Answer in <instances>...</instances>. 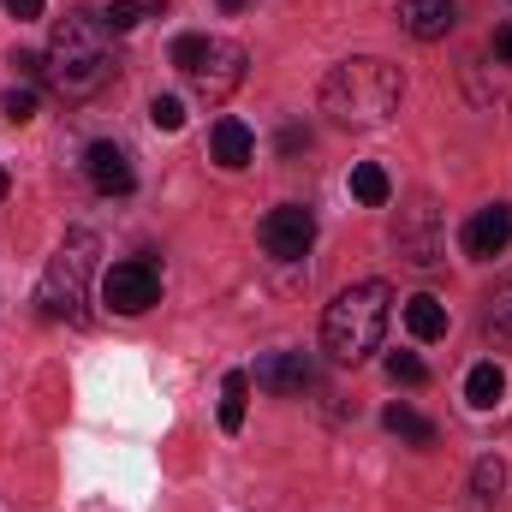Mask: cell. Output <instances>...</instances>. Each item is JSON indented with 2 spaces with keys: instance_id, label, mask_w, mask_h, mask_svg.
<instances>
[{
  "instance_id": "6da1fadb",
  "label": "cell",
  "mask_w": 512,
  "mask_h": 512,
  "mask_svg": "<svg viewBox=\"0 0 512 512\" xmlns=\"http://www.w3.org/2000/svg\"><path fill=\"white\" fill-rule=\"evenodd\" d=\"M114 72H120V60H114L102 12H66L54 24V42H48V84L66 102H90L96 90L114 84Z\"/></svg>"
},
{
  "instance_id": "7a4b0ae2",
  "label": "cell",
  "mask_w": 512,
  "mask_h": 512,
  "mask_svg": "<svg viewBox=\"0 0 512 512\" xmlns=\"http://www.w3.org/2000/svg\"><path fill=\"white\" fill-rule=\"evenodd\" d=\"M399 96H405V78L387 60H340L322 78V114L334 126H387L399 114Z\"/></svg>"
},
{
  "instance_id": "3957f363",
  "label": "cell",
  "mask_w": 512,
  "mask_h": 512,
  "mask_svg": "<svg viewBox=\"0 0 512 512\" xmlns=\"http://www.w3.org/2000/svg\"><path fill=\"white\" fill-rule=\"evenodd\" d=\"M387 316H393L387 280H358V286H346V292L328 304V316H322V352H328L334 364H364V358L382 346Z\"/></svg>"
},
{
  "instance_id": "277c9868",
  "label": "cell",
  "mask_w": 512,
  "mask_h": 512,
  "mask_svg": "<svg viewBox=\"0 0 512 512\" xmlns=\"http://www.w3.org/2000/svg\"><path fill=\"white\" fill-rule=\"evenodd\" d=\"M90 268H96V233H66V245L54 251L42 286H36V304L48 322H84V298H90Z\"/></svg>"
},
{
  "instance_id": "5b68a950",
  "label": "cell",
  "mask_w": 512,
  "mask_h": 512,
  "mask_svg": "<svg viewBox=\"0 0 512 512\" xmlns=\"http://www.w3.org/2000/svg\"><path fill=\"white\" fill-rule=\"evenodd\" d=\"M173 66L203 102H227L245 84V48L233 36H179L173 42Z\"/></svg>"
},
{
  "instance_id": "8992f818",
  "label": "cell",
  "mask_w": 512,
  "mask_h": 512,
  "mask_svg": "<svg viewBox=\"0 0 512 512\" xmlns=\"http://www.w3.org/2000/svg\"><path fill=\"white\" fill-rule=\"evenodd\" d=\"M102 304L120 316H143L149 304H161V268L149 256H126L102 274Z\"/></svg>"
},
{
  "instance_id": "52a82bcc",
  "label": "cell",
  "mask_w": 512,
  "mask_h": 512,
  "mask_svg": "<svg viewBox=\"0 0 512 512\" xmlns=\"http://www.w3.org/2000/svg\"><path fill=\"white\" fill-rule=\"evenodd\" d=\"M262 245H268V256H280V262H298V256L316 245V215H310L304 203L268 209V215H262Z\"/></svg>"
},
{
  "instance_id": "ba28073f",
  "label": "cell",
  "mask_w": 512,
  "mask_h": 512,
  "mask_svg": "<svg viewBox=\"0 0 512 512\" xmlns=\"http://www.w3.org/2000/svg\"><path fill=\"white\" fill-rule=\"evenodd\" d=\"M459 245H465V256H477V262L501 256L512 245V203H489V209H477V215L465 221Z\"/></svg>"
},
{
  "instance_id": "9c48e42d",
  "label": "cell",
  "mask_w": 512,
  "mask_h": 512,
  "mask_svg": "<svg viewBox=\"0 0 512 512\" xmlns=\"http://www.w3.org/2000/svg\"><path fill=\"white\" fill-rule=\"evenodd\" d=\"M310 376H316V370H310V358H304V352H268V358L256 364L251 382L262 387V393H274V399H292V393H304V387H310Z\"/></svg>"
},
{
  "instance_id": "30bf717a",
  "label": "cell",
  "mask_w": 512,
  "mask_h": 512,
  "mask_svg": "<svg viewBox=\"0 0 512 512\" xmlns=\"http://www.w3.org/2000/svg\"><path fill=\"white\" fill-rule=\"evenodd\" d=\"M84 173H90V185L102 191V197H126L131 185H137V173H131V155L120 143H90V155H84Z\"/></svg>"
},
{
  "instance_id": "8fae6325",
  "label": "cell",
  "mask_w": 512,
  "mask_h": 512,
  "mask_svg": "<svg viewBox=\"0 0 512 512\" xmlns=\"http://www.w3.org/2000/svg\"><path fill=\"white\" fill-rule=\"evenodd\" d=\"M459 24V0H399V30L417 42H441Z\"/></svg>"
},
{
  "instance_id": "7c38bea8",
  "label": "cell",
  "mask_w": 512,
  "mask_h": 512,
  "mask_svg": "<svg viewBox=\"0 0 512 512\" xmlns=\"http://www.w3.org/2000/svg\"><path fill=\"white\" fill-rule=\"evenodd\" d=\"M209 149H215V161L221 167H251V155H256V137L245 120H215V137H209Z\"/></svg>"
},
{
  "instance_id": "4fadbf2b",
  "label": "cell",
  "mask_w": 512,
  "mask_h": 512,
  "mask_svg": "<svg viewBox=\"0 0 512 512\" xmlns=\"http://www.w3.org/2000/svg\"><path fill=\"white\" fill-rule=\"evenodd\" d=\"M405 328H411V340H441L447 334V304L429 298V292L405 298Z\"/></svg>"
},
{
  "instance_id": "5bb4252c",
  "label": "cell",
  "mask_w": 512,
  "mask_h": 512,
  "mask_svg": "<svg viewBox=\"0 0 512 512\" xmlns=\"http://www.w3.org/2000/svg\"><path fill=\"white\" fill-rule=\"evenodd\" d=\"M382 423H387V435H399V441H411V447H435V423H429L423 411H411V405H387Z\"/></svg>"
},
{
  "instance_id": "9a60e30c",
  "label": "cell",
  "mask_w": 512,
  "mask_h": 512,
  "mask_svg": "<svg viewBox=\"0 0 512 512\" xmlns=\"http://www.w3.org/2000/svg\"><path fill=\"white\" fill-rule=\"evenodd\" d=\"M245 411H251V376L233 370V376L221 382V429L239 435V429H245Z\"/></svg>"
},
{
  "instance_id": "2e32d148",
  "label": "cell",
  "mask_w": 512,
  "mask_h": 512,
  "mask_svg": "<svg viewBox=\"0 0 512 512\" xmlns=\"http://www.w3.org/2000/svg\"><path fill=\"white\" fill-rule=\"evenodd\" d=\"M501 393H507V370H501V364H477V370L465 376V399H471L477 411H495Z\"/></svg>"
},
{
  "instance_id": "e0dca14e",
  "label": "cell",
  "mask_w": 512,
  "mask_h": 512,
  "mask_svg": "<svg viewBox=\"0 0 512 512\" xmlns=\"http://www.w3.org/2000/svg\"><path fill=\"white\" fill-rule=\"evenodd\" d=\"M352 197H358L364 209H382L387 197H393V185H387V173L376 161H358V167H352Z\"/></svg>"
},
{
  "instance_id": "ac0fdd59",
  "label": "cell",
  "mask_w": 512,
  "mask_h": 512,
  "mask_svg": "<svg viewBox=\"0 0 512 512\" xmlns=\"http://www.w3.org/2000/svg\"><path fill=\"white\" fill-rule=\"evenodd\" d=\"M489 334H495L501 346H512V280L489 292Z\"/></svg>"
},
{
  "instance_id": "d6986e66",
  "label": "cell",
  "mask_w": 512,
  "mask_h": 512,
  "mask_svg": "<svg viewBox=\"0 0 512 512\" xmlns=\"http://www.w3.org/2000/svg\"><path fill=\"white\" fill-rule=\"evenodd\" d=\"M387 376H393V382H405V387H423V382H429V364H423L417 352H393V358H387Z\"/></svg>"
},
{
  "instance_id": "ffe728a7",
  "label": "cell",
  "mask_w": 512,
  "mask_h": 512,
  "mask_svg": "<svg viewBox=\"0 0 512 512\" xmlns=\"http://www.w3.org/2000/svg\"><path fill=\"white\" fill-rule=\"evenodd\" d=\"M0 114H6L12 126H24V120L36 114V90H30V84H12V90L0 96Z\"/></svg>"
},
{
  "instance_id": "44dd1931",
  "label": "cell",
  "mask_w": 512,
  "mask_h": 512,
  "mask_svg": "<svg viewBox=\"0 0 512 512\" xmlns=\"http://www.w3.org/2000/svg\"><path fill=\"white\" fill-rule=\"evenodd\" d=\"M501 483H507L501 459H483V465L471 471V489H477V501H495V495H501Z\"/></svg>"
},
{
  "instance_id": "7402d4cb",
  "label": "cell",
  "mask_w": 512,
  "mask_h": 512,
  "mask_svg": "<svg viewBox=\"0 0 512 512\" xmlns=\"http://www.w3.org/2000/svg\"><path fill=\"white\" fill-rule=\"evenodd\" d=\"M149 120H155V131H179L185 126V102L179 96H155L149 102Z\"/></svg>"
},
{
  "instance_id": "603a6c76",
  "label": "cell",
  "mask_w": 512,
  "mask_h": 512,
  "mask_svg": "<svg viewBox=\"0 0 512 512\" xmlns=\"http://www.w3.org/2000/svg\"><path fill=\"white\" fill-rule=\"evenodd\" d=\"M143 18H149V6H137V0H114V6L102 12V24H108V30H137Z\"/></svg>"
},
{
  "instance_id": "cb8c5ba5",
  "label": "cell",
  "mask_w": 512,
  "mask_h": 512,
  "mask_svg": "<svg viewBox=\"0 0 512 512\" xmlns=\"http://www.w3.org/2000/svg\"><path fill=\"white\" fill-rule=\"evenodd\" d=\"M495 66H512V24L495 30Z\"/></svg>"
},
{
  "instance_id": "d4e9b609",
  "label": "cell",
  "mask_w": 512,
  "mask_h": 512,
  "mask_svg": "<svg viewBox=\"0 0 512 512\" xmlns=\"http://www.w3.org/2000/svg\"><path fill=\"white\" fill-rule=\"evenodd\" d=\"M6 12L24 24V18H42V0H6Z\"/></svg>"
},
{
  "instance_id": "484cf974",
  "label": "cell",
  "mask_w": 512,
  "mask_h": 512,
  "mask_svg": "<svg viewBox=\"0 0 512 512\" xmlns=\"http://www.w3.org/2000/svg\"><path fill=\"white\" fill-rule=\"evenodd\" d=\"M304 143H310V131H298V126H292V131H286V137H280V149H286V155H298Z\"/></svg>"
},
{
  "instance_id": "4316f807",
  "label": "cell",
  "mask_w": 512,
  "mask_h": 512,
  "mask_svg": "<svg viewBox=\"0 0 512 512\" xmlns=\"http://www.w3.org/2000/svg\"><path fill=\"white\" fill-rule=\"evenodd\" d=\"M239 6H251V0H221V12H239Z\"/></svg>"
},
{
  "instance_id": "83f0119b",
  "label": "cell",
  "mask_w": 512,
  "mask_h": 512,
  "mask_svg": "<svg viewBox=\"0 0 512 512\" xmlns=\"http://www.w3.org/2000/svg\"><path fill=\"white\" fill-rule=\"evenodd\" d=\"M6 191H12V179H6V167H0V197H6Z\"/></svg>"
}]
</instances>
